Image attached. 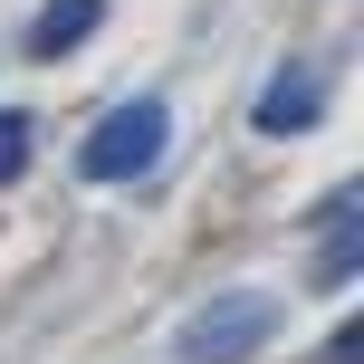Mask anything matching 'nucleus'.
<instances>
[{
	"instance_id": "obj_3",
	"label": "nucleus",
	"mask_w": 364,
	"mask_h": 364,
	"mask_svg": "<svg viewBox=\"0 0 364 364\" xmlns=\"http://www.w3.org/2000/svg\"><path fill=\"white\" fill-rule=\"evenodd\" d=\"M316 115H326L316 68H278V77H269V96H259V134H307Z\"/></svg>"
},
{
	"instance_id": "obj_1",
	"label": "nucleus",
	"mask_w": 364,
	"mask_h": 364,
	"mask_svg": "<svg viewBox=\"0 0 364 364\" xmlns=\"http://www.w3.org/2000/svg\"><path fill=\"white\" fill-rule=\"evenodd\" d=\"M164 144H173V106L164 96H134V106H115L106 125L77 144V173L87 182H144L164 164Z\"/></svg>"
},
{
	"instance_id": "obj_5",
	"label": "nucleus",
	"mask_w": 364,
	"mask_h": 364,
	"mask_svg": "<svg viewBox=\"0 0 364 364\" xmlns=\"http://www.w3.org/2000/svg\"><path fill=\"white\" fill-rule=\"evenodd\" d=\"M96 19H106V0H48V10L29 19V48L38 58H68L77 38H96Z\"/></svg>"
},
{
	"instance_id": "obj_4",
	"label": "nucleus",
	"mask_w": 364,
	"mask_h": 364,
	"mask_svg": "<svg viewBox=\"0 0 364 364\" xmlns=\"http://www.w3.org/2000/svg\"><path fill=\"white\" fill-rule=\"evenodd\" d=\"M355 220H364V201L336 192L326 201V250H316V288H346V278H355V259H364V230H355Z\"/></svg>"
},
{
	"instance_id": "obj_2",
	"label": "nucleus",
	"mask_w": 364,
	"mask_h": 364,
	"mask_svg": "<svg viewBox=\"0 0 364 364\" xmlns=\"http://www.w3.org/2000/svg\"><path fill=\"white\" fill-rule=\"evenodd\" d=\"M278 336V307L269 297H211V307L182 326V364H240Z\"/></svg>"
},
{
	"instance_id": "obj_6",
	"label": "nucleus",
	"mask_w": 364,
	"mask_h": 364,
	"mask_svg": "<svg viewBox=\"0 0 364 364\" xmlns=\"http://www.w3.org/2000/svg\"><path fill=\"white\" fill-rule=\"evenodd\" d=\"M19 173H29V115L0 106V182H19Z\"/></svg>"
},
{
	"instance_id": "obj_7",
	"label": "nucleus",
	"mask_w": 364,
	"mask_h": 364,
	"mask_svg": "<svg viewBox=\"0 0 364 364\" xmlns=\"http://www.w3.org/2000/svg\"><path fill=\"white\" fill-rule=\"evenodd\" d=\"M326 364H364V326H336V346H326Z\"/></svg>"
}]
</instances>
